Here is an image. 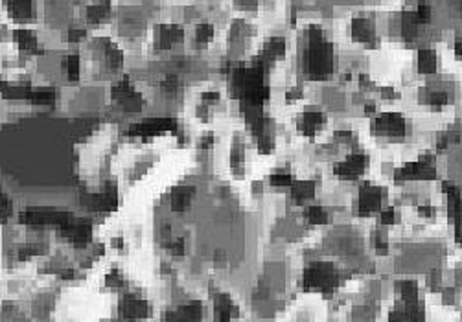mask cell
<instances>
[{
    "mask_svg": "<svg viewBox=\"0 0 462 322\" xmlns=\"http://www.w3.org/2000/svg\"><path fill=\"white\" fill-rule=\"evenodd\" d=\"M72 221L70 214L63 212H22L20 214V223L26 225H67Z\"/></svg>",
    "mask_w": 462,
    "mask_h": 322,
    "instance_id": "cell-1",
    "label": "cell"
},
{
    "mask_svg": "<svg viewBox=\"0 0 462 322\" xmlns=\"http://www.w3.org/2000/svg\"><path fill=\"white\" fill-rule=\"evenodd\" d=\"M306 284L308 285H319L323 287L326 293L332 291L335 285V271L326 264H315L311 265L306 273Z\"/></svg>",
    "mask_w": 462,
    "mask_h": 322,
    "instance_id": "cell-2",
    "label": "cell"
},
{
    "mask_svg": "<svg viewBox=\"0 0 462 322\" xmlns=\"http://www.w3.org/2000/svg\"><path fill=\"white\" fill-rule=\"evenodd\" d=\"M120 315L127 320L146 318L150 315V304L135 295H125L120 302Z\"/></svg>",
    "mask_w": 462,
    "mask_h": 322,
    "instance_id": "cell-3",
    "label": "cell"
},
{
    "mask_svg": "<svg viewBox=\"0 0 462 322\" xmlns=\"http://www.w3.org/2000/svg\"><path fill=\"white\" fill-rule=\"evenodd\" d=\"M203 317V308L199 302H190L177 309L164 313V322H199Z\"/></svg>",
    "mask_w": 462,
    "mask_h": 322,
    "instance_id": "cell-4",
    "label": "cell"
},
{
    "mask_svg": "<svg viewBox=\"0 0 462 322\" xmlns=\"http://www.w3.org/2000/svg\"><path fill=\"white\" fill-rule=\"evenodd\" d=\"M365 164H366V159L363 155H352V157H348L342 164H339L337 173L344 179H356L357 175L363 171Z\"/></svg>",
    "mask_w": 462,
    "mask_h": 322,
    "instance_id": "cell-5",
    "label": "cell"
},
{
    "mask_svg": "<svg viewBox=\"0 0 462 322\" xmlns=\"http://www.w3.org/2000/svg\"><path fill=\"white\" fill-rule=\"evenodd\" d=\"M63 226H65V228H63V234L67 236V238H70V241L76 243V245H85V243H89V240H91V226L89 225L70 221Z\"/></svg>",
    "mask_w": 462,
    "mask_h": 322,
    "instance_id": "cell-6",
    "label": "cell"
},
{
    "mask_svg": "<svg viewBox=\"0 0 462 322\" xmlns=\"http://www.w3.org/2000/svg\"><path fill=\"white\" fill-rule=\"evenodd\" d=\"M175 127V122L171 118H155V120L146 122L142 125H135L133 133H142V135H155V133H162Z\"/></svg>",
    "mask_w": 462,
    "mask_h": 322,
    "instance_id": "cell-7",
    "label": "cell"
},
{
    "mask_svg": "<svg viewBox=\"0 0 462 322\" xmlns=\"http://www.w3.org/2000/svg\"><path fill=\"white\" fill-rule=\"evenodd\" d=\"M359 202H361V214H368L380 207L381 193L378 192V188H361Z\"/></svg>",
    "mask_w": 462,
    "mask_h": 322,
    "instance_id": "cell-8",
    "label": "cell"
},
{
    "mask_svg": "<svg viewBox=\"0 0 462 322\" xmlns=\"http://www.w3.org/2000/svg\"><path fill=\"white\" fill-rule=\"evenodd\" d=\"M183 39V30L179 26H162L159 32V46L160 48H168L174 43Z\"/></svg>",
    "mask_w": 462,
    "mask_h": 322,
    "instance_id": "cell-9",
    "label": "cell"
},
{
    "mask_svg": "<svg viewBox=\"0 0 462 322\" xmlns=\"http://www.w3.org/2000/svg\"><path fill=\"white\" fill-rule=\"evenodd\" d=\"M378 127L383 133H396V135H400V133H403V120H401L400 114H385L378 120Z\"/></svg>",
    "mask_w": 462,
    "mask_h": 322,
    "instance_id": "cell-10",
    "label": "cell"
},
{
    "mask_svg": "<svg viewBox=\"0 0 462 322\" xmlns=\"http://www.w3.org/2000/svg\"><path fill=\"white\" fill-rule=\"evenodd\" d=\"M193 195V188H177L171 193V208L177 212L184 210L190 202V197Z\"/></svg>",
    "mask_w": 462,
    "mask_h": 322,
    "instance_id": "cell-11",
    "label": "cell"
},
{
    "mask_svg": "<svg viewBox=\"0 0 462 322\" xmlns=\"http://www.w3.org/2000/svg\"><path fill=\"white\" fill-rule=\"evenodd\" d=\"M8 8H10V11H13L11 15L17 17V19H28L34 13V4L32 2H10Z\"/></svg>",
    "mask_w": 462,
    "mask_h": 322,
    "instance_id": "cell-12",
    "label": "cell"
},
{
    "mask_svg": "<svg viewBox=\"0 0 462 322\" xmlns=\"http://www.w3.org/2000/svg\"><path fill=\"white\" fill-rule=\"evenodd\" d=\"M15 41L19 43L20 48L24 50H34L35 44H37V39H35V35L30 30H17L15 32Z\"/></svg>",
    "mask_w": 462,
    "mask_h": 322,
    "instance_id": "cell-13",
    "label": "cell"
},
{
    "mask_svg": "<svg viewBox=\"0 0 462 322\" xmlns=\"http://www.w3.org/2000/svg\"><path fill=\"white\" fill-rule=\"evenodd\" d=\"M352 32H354V35H356L357 39H361V41H368V39H372L370 24L363 19L354 20V30H352Z\"/></svg>",
    "mask_w": 462,
    "mask_h": 322,
    "instance_id": "cell-14",
    "label": "cell"
},
{
    "mask_svg": "<svg viewBox=\"0 0 462 322\" xmlns=\"http://www.w3.org/2000/svg\"><path fill=\"white\" fill-rule=\"evenodd\" d=\"M401 297H403L405 304H416V298H418V287L414 282L405 280L401 282Z\"/></svg>",
    "mask_w": 462,
    "mask_h": 322,
    "instance_id": "cell-15",
    "label": "cell"
},
{
    "mask_svg": "<svg viewBox=\"0 0 462 322\" xmlns=\"http://www.w3.org/2000/svg\"><path fill=\"white\" fill-rule=\"evenodd\" d=\"M313 195V183H297L293 186V197L299 201H306Z\"/></svg>",
    "mask_w": 462,
    "mask_h": 322,
    "instance_id": "cell-16",
    "label": "cell"
},
{
    "mask_svg": "<svg viewBox=\"0 0 462 322\" xmlns=\"http://www.w3.org/2000/svg\"><path fill=\"white\" fill-rule=\"evenodd\" d=\"M437 67V57L433 52H420V70L422 72H433Z\"/></svg>",
    "mask_w": 462,
    "mask_h": 322,
    "instance_id": "cell-17",
    "label": "cell"
},
{
    "mask_svg": "<svg viewBox=\"0 0 462 322\" xmlns=\"http://www.w3.org/2000/svg\"><path fill=\"white\" fill-rule=\"evenodd\" d=\"M109 15V4H100V6H92L91 10H89V20L91 22H100V20H103Z\"/></svg>",
    "mask_w": 462,
    "mask_h": 322,
    "instance_id": "cell-18",
    "label": "cell"
},
{
    "mask_svg": "<svg viewBox=\"0 0 462 322\" xmlns=\"http://www.w3.org/2000/svg\"><path fill=\"white\" fill-rule=\"evenodd\" d=\"M135 94V91H133V87H131V83H118L114 89H112V98H116V100H127L129 96H133Z\"/></svg>",
    "mask_w": 462,
    "mask_h": 322,
    "instance_id": "cell-19",
    "label": "cell"
},
{
    "mask_svg": "<svg viewBox=\"0 0 462 322\" xmlns=\"http://www.w3.org/2000/svg\"><path fill=\"white\" fill-rule=\"evenodd\" d=\"M41 252H44V245H39V243L24 245V247H20V250H19V260H28V258H32V256H35V254H41Z\"/></svg>",
    "mask_w": 462,
    "mask_h": 322,
    "instance_id": "cell-20",
    "label": "cell"
},
{
    "mask_svg": "<svg viewBox=\"0 0 462 322\" xmlns=\"http://www.w3.org/2000/svg\"><path fill=\"white\" fill-rule=\"evenodd\" d=\"M284 39L278 37V39H271L269 43H267V48H265V52H267V55H271V57H276V55H282L284 53Z\"/></svg>",
    "mask_w": 462,
    "mask_h": 322,
    "instance_id": "cell-21",
    "label": "cell"
},
{
    "mask_svg": "<svg viewBox=\"0 0 462 322\" xmlns=\"http://www.w3.org/2000/svg\"><path fill=\"white\" fill-rule=\"evenodd\" d=\"M308 217L311 223H326V214L321 207H309L308 208Z\"/></svg>",
    "mask_w": 462,
    "mask_h": 322,
    "instance_id": "cell-22",
    "label": "cell"
},
{
    "mask_svg": "<svg viewBox=\"0 0 462 322\" xmlns=\"http://www.w3.org/2000/svg\"><path fill=\"white\" fill-rule=\"evenodd\" d=\"M107 61H109V67L111 68H118V67H122V52L120 50H116V48H109L107 50Z\"/></svg>",
    "mask_w": 462,
    "mask_h": 322,
    "instance_id": "cell-23",
    "label": "cell"
},
{
    "mask_svg": "<svg viewBox=\"0 0 462 322\" xmlns=\"http://www.w3.org/2000/svg\"><path fill=\"white\" fill-rule=\"evenodd\" d=\"M67 72L70 79H77V74H79V59H77V55H70L67 59Z\"/></svg>",
    "mask_w": 462,
    "mask_h": 322,
    "instance_id": "cell-24",
    "label": "cell"
},
{
    "mask_svg": "<svg viewBox=\"0 0 462 322\" xmlns=\"http://www.w3.org/2000/svg\"><path fill=\"white\" fill-rule=\"evenodd\" d=\"M214 34V28L210 24H201L197 26V34H195V37H197L199 43H207L208 39L212 37Z\"/></svg>",
    "mask_w": 462,
    "mask_h": 322,
    "instance_id": "cell-25",
    "label": "cell"
},
{
    "mask_svg": "<svg viewBox=\"0 0 462 322\" xmlns=\"http://www.w3.org/2000/svg\"><path fill=\"white\" fill-rule=\"evenodd\" d=\"M11 214V202L8 201L6 195L0 193V221H6V217Z\"/></svg>",
    "mask_w": 462,
    "mask_h": 322,
    "instance_id": "cell-26",
    "label": "cell"
},
{
    "mask_svg": "<svg viewBox=\"0 0 462 322\" xmlns=\"http://www.w3.org/2000/svg\"><path fill=\"white\" fill-rule=\"evenodd\" d=\"M304 122H306V127H308V129H313V127H317V125L323 122V114H319V112H309V114H306Z\"/></svg>",
    "mask_w": 462,
    "mask_h": 322,
    "instance_id": "cell-27",
    "label": "cell"
},
{
    "mask_svg": "<svg viewBox=\"0 0 462 322\" xmlns=\"http://www.w3.org/2000/svg\"><path fill=\"white\" fill-rule=\"evenodd\" d=\"M429 17H431L429 6L427 4H420L418 6V13H416V22H427Z\"/></svg>",
    "mask_w": 462,
    "mask_h": 322,
    "instance_id": "cell-28",
    "label": "cell"
},
{
    "mask_svg": "<svg viewBox=\"0 0 462 322\" xmlns=\"http://www.w3.org/2000/svg\"><path fill=\"white\" fill-rule=\"evenodd\" d=\"M32 100L37 101V103H48L53 100V94L52 92H35V94H32Z\"/></svg>",
    "mask_w": 462,
    "mask_h": 322,
    "instance_id": "cell-29",
    "label": "cell"
},
{
    "mask_svg": "<svg viewBox=\"0 0 462 322\" xmlns=\"http://www.w3.org/2000/svg\"><path fill=\"white\" fill-rule=\"evenodd\" d=\"M293 183V179H291V175H285V173H278L273 177V184H276V186H285V184H291Z\"/></svg>",
    "mask_w": 462,
    "mask_h": 322,
    "instance_id": "cell-30",
    "label": "cell"
},
{
    "mask_svg": "<svg viewBox=\"0 0 462 322\" xmlns=\"http://www.w3.org/2000/svg\"><path fill=\"white\" fill-rule=\"evenodd\" d=\"M122 284H124V280H122V276L118 273H111L107 276V285L109 287H120Z\"/></svg>",
    "mask_w": 462,
    "mask_h": 322,
    "instance_id": "cell-31",
    "label": "cell"
},
{
    "mask_svg": "<svg viewBox=\"0 0 462 322\" xmlns=\"http://www.w3.org/2000/svg\"><path fill=\"white\" fill-rule=\"evenodd\" d=\"M429 100H431V103H435V105H442V103L448 101V96H446L444 92H433V94L429 96Z\"/></svg>",
    "mask_w": 462,
    "mask_h": 322,
    "instance_id": "cell-32",
    "label": "cell"
},
{
    "mask_svg": "<svg viewBox=\"0 0 462 322\" xmlns=\"http://www.w3.org/2000/svg\"><path fill=\"white\" fill-rule=\"evenodd\" d=\"M381 221L385 223V225H390V223H394L396 221V214H394V210L390 208V210H385L383 214H381Z\"/></svg>",
    "mask_w": 462,
    "mask_h": 322,
    "instance_id": "cell-33",
    "label": "cell"
},
{
    "mask_svg": "<svg viewBox=\"0 0 462 322\" xmlns=\"http://www.w3.org/2000/svg\"><path fill=\"white\" fill-rule=\"evenodd\" d=\"M81 37H85V30H74V28H70V32H68V39H70L72 43L79 41Z\"/></svg>",
    "mask_w": 462,
    "mask_h": 322,
    "instance_id": "cell-34",
    "label": "cell"
},
{
    "mask_svg": "<svg viewBox=\"0 0 462 322\" xmlns=\"http://www.w3.org/2000/svg\"><path fill=\"white\" fill-rule=\"evenodd\" d=\"M203 101H217L219 100V94L217 92H203Z\"/></svg>",
    "mask_w": 462,
    "mask_h": 322,
    "instance_id": "cell-35",
    "label": "cell"
},
{
    "mask_svg": "<svg viewBox=\"0 0 462 322\" xmlns=\"http://www.w3.org/2000/svg\"><path fill=\"white\" fill-rule=\"evenodd\" d=\"M183 249H184V241L183 240H177L175 241V245H171V250H174L175 254H183L184 252Z\"/></svg>",
    "mask_w": 462,
    "mask_h": 322,
    "instance_id": "cell-36",
    "label": "cell"
},
{
    "mask_svg": "<svg viewBox=\"0 0 462 322\" xmlns=\"http://www.w3.org/2000/svg\"><path fill=\"white\" fill-rule=\"evenodd\" d=\"M457 53H460L462 55V41H458L457 43Z\"/></svg>",
    "mask_w": 462,
    "mask_h": 322,
    "instance_id": "cell-37",
    "label": "cell"
}]
</instances>
